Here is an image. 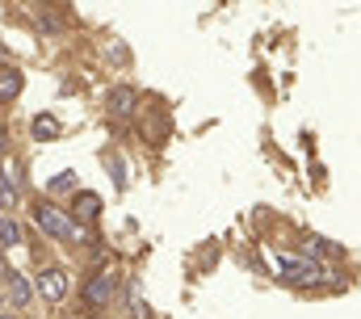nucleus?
<instances>
[{
  "mask_svg": "<svg viewBox=\"0 0 361 319\" xmlns=\"http://www.w3.org/2000/svg\"><path fill=\"white\" fill-rule=\"evenodd\" d=\"M101 210H105V202H101V193H92V189H80V193L72 198V223L85 227V231L101 219Z\"/></svg>",
  "mask_w": 361,
  "mask_h": 319,
  "instance_id": "7",
  "label": "nucleus"
},
{
  "mask_svg": "<svg viewBox=\"0 0 361 319\" xmlns=\"http://www.w3.org/2000/svg\"><path fill=\"white\" fill-rule=\"evenodd\" d=\"M0 319H17V315H13V311H0Z\"/></svg>",
  "mask_w": 361,
  "mask_h": 319,
  "instance_id": "18",
  "label": "nucleus"
},
{
  "mask_svg": "<svg viewBox=\"0 0 361 319\" xmlns=\"http://www.w3.org/2000/svg\"><path fill=\"white\" fill-rule=\"evenodd\" d=\"M135 109H139V88L135 84H114L105 92V114L109 118H130Z\"/></svg>",
  "mask_w": 361,
  "mask_h": 319,
  "instance_id": "6",
  "label": "nucleus"
},
{
  "mask_svg": "<svg viewBox=\"0 0 361 319\" xmlns=\"http://www.w3.org/2000/svg\"><path fill=\"white\" fill-rule=\"evenodd\" d=\"M4 152H8V126H0V160H4Z\"/></svg>",
  "mask_w": 361,
  "mask_h": 319,
  "instance_id": "17",
  "label": "nucleus"
},
{
  "mask_svg": "<svg viewBox=\"0 0 361 319\" xmlns=\"http://www.w3.org/2000/svg\"><path fill=\"white\" fill-rule=\"evenodd\" d=\"M302 248H307V252H319V256H336V252H341V248H332V243H324L319 236H307V243H302Z\"/></svg>",
  "mask_w": 361,
  "mask_h": 319,
  "instance_id": "13",
  "label": "nucleus"
},
{
  "mask_svg": "<svg viewBox=\"0 0 361 319\" xmlns=\"http://www.w3.org/2000/svg\"><path fill=\"white\" fill-rule=\"evenodd\" d=\"M273 269L281 282H294V286H324L328 282V265L311 260V256H286V252H273Z\"/></svg>",
  "mask_w": 361,
  "mask_h": 319,
  "instance_id": "2",
  "label": "nucleus"
},
{
  "mask_svg": "<svg viewBox=\"0 0 361 319\" xmlns=\"http://www.w3.org/2000/svg\"><path fill=\"white\" fill-rule=\"evenodd\" d=\"M21 181H25L21 164H4L0 168V215H13L21 206Z\"/></svg>",
  "mask_w": 361,
  "mask_h": 319,
  "instance_id": "5",
  "label": "nucleus"
},
{
  "mask_svg": "<svg viewBox=\"0 0 361 319\" xmlns=\"http://www.w3.org/2000/svg\"><path fill=\"white\" fill-rule=\"evenodd\" d=\"M21 88H25V76H21L13 64H4V68H0V109H8V105L21 97Z\"/></svg>",
  "mask_w": 361,
  "mask_h": 319,
  "instance_id": "9",
  "label": "nucleus"
},
{
  "mask_svg": "<svg viewBox=\"0 0 361 319\" xmlns=\"http://www.w3.org/2000/svg\"><path fill=\"white\" fill-rule=\"evenodd\" d=\"M130 319H152V307L139 290H130Z\"/></svg>",
  "mask_w": 361,
  "mask_h": 319,
  "instance_id": "12",
  "label": "nucleus"
},
{
  "mask_svg": "<svg viewBox=\"0 0 361 319\" xmlns=\"http://www.w3.org/2000/svg\"><path fill=\"white\" fill-rule=\"evenodd\" d=\"M30 219H34V227H38L42 236L55 239V243H89V231L76 227L72 215H68L63 206H55L51 198H38V202L30 206Z\"/></svg>",
  "mask_w": 361,
  "mask_h": 319,
  "instance_id": "1",
  "label": "nucleus"
},
{
  "mask_svg": "<svg viewBox=\"0 0 361 319\" xmlns=\"http://www.w3.org/2000/svg\"><path fill=\"white\" fill-rule=\"evenodd\" d=\"M114 59H118V64H126V59H130V51H126L122 42H114Z\"/></svg>",
  "mask_w": 361,
  "mask_h": 319,
  "instance_id": "16",
  "label": "nucleus"
},
{
  "mask_svg": "<svg viewBox=\"0 0 361 319\" xmlns=\"http://www.w3.org/2000/svg\"><path fill=\"white\" fill-rule=\"evenodd\" d=\"M34 294L42 299V303H63L68 299V269H59V265H47V269H38L34 273Z\"/></svg>",
  "mask_w": 361,
  "mask_h": 319,
  "instance_id": "4",
  "label": "nucleus"
},
{
  "mask_svg": "<svg viewBox=\"0 0 361 319\" xmlns=\"http://www.w3.org/2000/svg\"><path fill=\"white\" fill-rule=\"evenodd\" d=\"M80 299H85V315H97V311H105L114 299H118V273L105 265V269H92L89 282H85V290H80Z\"/></svg>",
  "mask_w": 361,
  "mask_h": 319,
  "instance_id": "3",
  "label": "nucleus"
},
{
  "mask_svg": "<svg viewBox=\"0 0 361 319\" xmlns=\"http://www.w3.org/2000/svg\"><path fill=\"white\" fill-rule=\"evenodd\" d=\"M21 239H25V227L13 215H0V248H17Z\"/></svg>",
  "mask_w": 361,
  "mask_h": 319,
  "instance_id": "10",
  "label": "nucleus"
},
{
  "mask_svg": "<svg viewBox=\"0 0 361 319\" xmlns=\"http://www.w3.org/2000/svg\"><path fill=\"white\" fill-rule=\"evenodd\" d=\"M68 189H76V176H72V172H59V176L51 181V193H68Z\"/></svg>",
  "mask_w": 361,
  "mask_h": 319,
  "instance_id": "14",
  "label": "nucleus"
},
{
  "mask_svg": "<svg viewBox=\"0 0 361 319\" xmlns=\"http://www.w3.org/2000/svg\"><path fill=\"white\" fill-rule=\"evenodd\" d=\"M4 299H8V307H30V299H34L30 277L17 273V269H8V273H4Z\"/></svg>",
  "mask_w": 361,
  "mask_h": 319,
  "instance_id": "8",
  "label": "nucleus"
},
{
  "mask_svg": "<svg viewBox=\"0 0 361 319\" xmlns=\"http://www.w3.org/2000/svg\"><path fill=\"white\" fill-rule=\"evenodd\" d=\"M17 319H21V315H17Z\"/></svg>",
  "mask_w": 361,
  "mask_h": 319,
  "instance_id": "19",
  "label": "nucleus"
},
{
  "mask_svg": "<svg viewBox=\"0 0 361 319\" xmlns=\"http://www.w3.org/2000/svg\"><path fill=\"white\" fill-rule=\"evenodd\" d=\"M38 25H42L47 34H55V30H59V17H55L51 8H42V13H38Z\"/></svg>",
  "mask_w": 361,
  "mask_h": 319,
  "instance_id": "15",
  "label": "nucleus"
},
{
  "mask_svg": "<svg viewBox=\"0 0 361 319\" xmlns=\"http://www.w3.org/2000/svg\"><path fill=\"white\" fill-rule=\"evenodd\" d=\"M30 126H34V135H38V139H59V135H63V126H59V118H55V114H38Z\"/></svg>",
  "mask_w": 361,
  "mask_h": 319,
  "instance_id": "11",
  "label": "nucleus"
}]
</instances>
